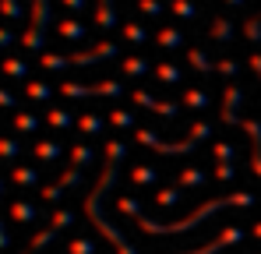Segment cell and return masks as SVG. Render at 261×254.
Returning <instances> with one entry per match:
<instances>
[{
    "instance_id": "1",
    "label": "cell",
    "mask_w": 261,
    "mask_h": 254,
    "mask_svg": "<svg viewBox=\"0 0 261 254\" xmlns=\"http://www.w3.org/2000/svg\"><path fill=\"white\" fill-rule=\"evenodd\" d=\"M85 29L78 25V21H60V36H67V39H78Z\"/></svg>"
},
{
    "instance_id": "2",
    "label": "cell",
    "mask_w": 261,
    "mask_h": 254,
    "mask_svg": "<svg viewBox=\"0 0 261 254\" xmlns=\"http://www.w3.org/2000/svg\"><path fill=\"white\" fill-rule=\"evenodd\" d=\"M4 67H7V74H25V64L21 60H7Z\"/></svg>"
},
{
    "instance_id": "3",
    "label": "cell",
    "mask_w": 261,
    "mask_h": 254,
    "mask_svg": "<svg viewBox=\"0 0 261 254\" xmlns=\"http://www.w3.org/2000/svg\"><path fill=\"white\" fill-rule=\"evenodd\" d=\"M141 11H148V14H159V11H163V4H159V0H141Z\"/></svg>"
},
{
    "instance_id": "4",
    "label": "cell",
    "mask_w": 261,
    "mask_h": 254,
    "mask_svg": "<svg viewBox=\"0 0 261 254\" xmlns=\"http://www.w3.org/2000/svg\"><path fill=\"white\" fill-rule=\"evenodd\" d=\"M64 4H67V7H74V11H82V7H85V0H64Z\"/></svg>"
},
{
    "instance_id": "5",
    "label": "cell",
    "mask_w": 261,
    "mask_h": 254,
    "mask_svg": "<svg viewBox=\"0 0 261 254\" xmlns=\"http://www.w3.org/2000/svg\"><path fill=\"white\" fill-rule=\"evenodd\" d=\"M4 42H11V32H7V29H0V46H4Z\"/></svg>"
}]
</instances>
